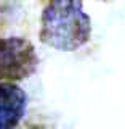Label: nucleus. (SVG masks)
Wrapping results in <instances>:
<instances>
[{
    "label": "nucleus",
    "instance_id": "2",
    "mask_svg": "<svg viewBox=\"0 0 125 129\" xmlns=\"http://www.w3.org/2000/svg\"><path fill=\"white\" fill-rule=\"evenodd\" d=\"M39 66L34 44L23 37L0 39V82L27 79Z\"/></svg>",
    "mask_w": 125,
    "mask_h": 129
},
{
    "label": "nucleus",
    "instance_id": "3",
    "mask_svg": "<svg viewBox=\"0 0 125 129\" xmlns=\"http://www.w3.org/2000/svg\"><path fill=\"white\" fill-rule=\"evenodd\" d=\"M27 108V95L13 82H0V129H15Z\"/></svg>",
    "mask_w": 125,
    "mask_h": 129
},
{
    "label": "nucleus",
    "instance_id": "1",
    "mask_svg": "<svg viewBox=\"0 0 125 129\" xmlns=\"http://www.w3.org/2000/svg\"><path fill=\"white\" fill-rule=\"evenodd\" d=\"M40 21V40L59 52L79 50L91 37V19L82 0H50Z\"/></svg>",
    "mask_w": 125,
    "mask_h": 129
}]
</instances>
